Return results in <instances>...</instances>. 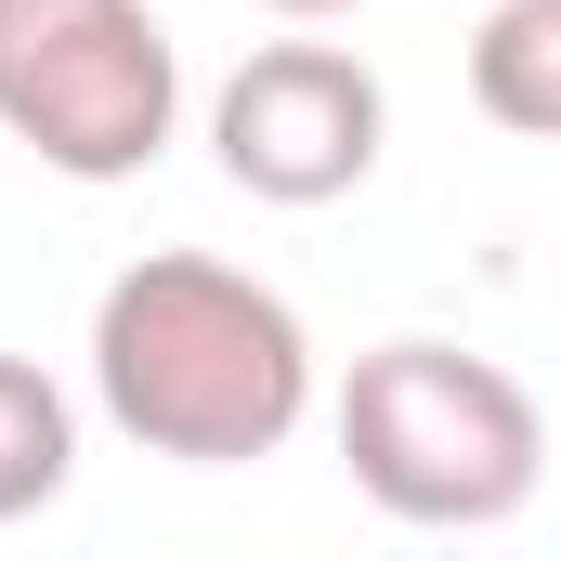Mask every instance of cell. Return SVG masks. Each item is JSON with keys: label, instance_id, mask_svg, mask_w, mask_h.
Returning <instances> with one entry per match:
<instances>
[{"label": "cell", "instance_id": "6da1fadb", "mask_svg": "<svg viewBox=\"0 0 561 561\" xmlns=\"http://www.w3.org/2000/svg\"><path fill=\"white\" fill-rule=\"evenodd\" d=\"M92 405L170 470L287 457L300 419H313V327L249 262L144 249L92 300Z\"/></svg>", "mask_w": 561, "mask_h": 561}, {"label": "cell", "instance_id": "7a4b0ae2", "mask_svg": "<svg viewBox=\"0 0 561 561\" xmlns=\"http://www.w3.org/2000/svg\"><path fill=\"white\" fill-rule=\"evenodd\" d=\"M327 431H340V470L366 483V510H392L419 536L523 523L536 483H549L536 392L496 353H457V340H379V353H353Z\"/></svg>", "mask_w": 561, "mask_h": 561}, {"label": "cell", "instance_id": "3957f363", "mask_svg": "<svg viewBox=\"0 0 561 561\" xmlns=\"http://www.w3.org/2000/svg\"><path fill=\"white\" fill-rule=\"evenodd\" d=\"M0 131L53 183H144L183 131L157 0H0Z\"/></svg>", "mask_w": 561, "mask_h": 561}, {"label": "cell", "instance_id": "277c9868", "mask_svg": "<svg viewBox=\"0 0 561 561\" xmlns=\"http://www.w3.org/2000/svg\"><path fill=\"white\" fill-rule=\"evenodd\" d=\"M379 144H392V92H379V66L340 53V39H262V53L209 92V157H222V183L262 196V209H327V196H353V183L379 170Z\"/></svg>", "mask_w": 561, "mask_h": 561}, {"label": "cell", "instance_id": "5b68a950", "mask_svg": "<svg viewBox=\"0 0 561 561\" xmlns=\"http://www.w3.org/2000/svg\"><path fill=\"white\" fill-rule=\"evenodd\" d=\"M470 105L523 144H561V0H496L470 26Z\"/></svg>", "mask_w": 561, "mask_h": 561}, {"label": "cell", "instance_id": "8992f818", "mask_svg": "<svg viewBox=\"0 0 561 561\" xmlns=\"http://www.w3.org/2000/svg\"><path fill=\"white\" fill-rule=\"evenodd\" d=\"M79 483V405L53 366L0 353V523H39L53 496Z\"/></svg>", "mask_w": 561, "mask_h": 561}, {"label": "cell", "instance_id": "52a82bcc", "mask_svg": "<svg viewBox=\"0 0 561 561\" xmlns=\"http://www.w3.org/2000/svg\"><path fill=\"white\" fill-rule=\"evenodd\" d=\"M262 13H287V26H327V13H366V0H262Z\"/></svg>", "mask_w": 561, "mask_h": 561}]
</instances>
